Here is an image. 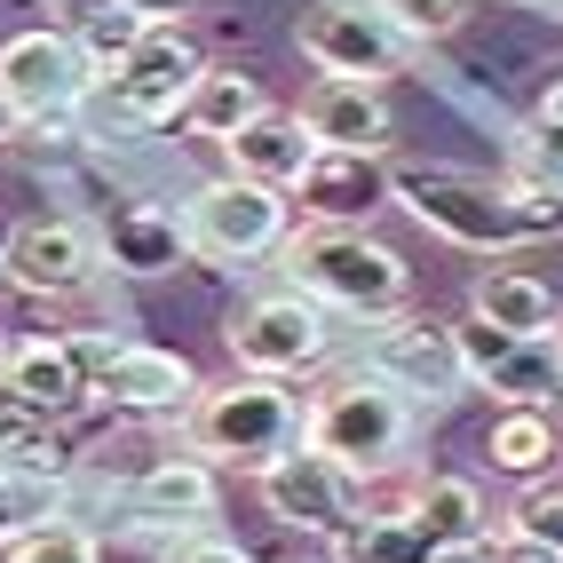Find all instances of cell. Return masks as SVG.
Masks as SVG:
<instances>
[{"label":"cell","mask_w":563,"mask_h":563,"mask_svg":"<svg viewBox=\"0 0 563 563\" xmlns=\"http://www.w3.org/2000/svg\"><path fill=\"white\" fill-rule=\"evenodd\" d=\"M389 191L421 231L453 239L468 254H516V246H540L563 231V199L532 191L516 175L493 183L476 167H389Z\"/></svg>","instance_id":"1"},{"label":"cell","mask_w":563,"mask_h":563,"mask_svg":"<svg viewBox=\"0 0 563 563\" xmlns=\"http://www.w3.org/2000/svg\"><path fill=\"white\" fill-rule=\"evenodd\" d=\"M278 278L318 294L325 310H357V318L405 310V286H412L405 254L389 239H373L365 222H310V231H286Z\"/></svg>","instance_id":"2"},{"label":"cell","mask_w":563,"mask_h":563,"mask_svg":"<svg viewBox=\"0 0 563 563\" xmlns=\"http://www.w3.org/2000/svg\"><path fill=\"white\" fill-rule=\"evenodd\" d=\"M302 429H310V412L294 405V389L271 382V373H239V382H222V389H199V405L183 412L191 453H207L214 468H246V476H262L278 453H294Z\"/></svg>","instance_id":"3"},{"label":"cell","mask_w":563,"mask_h":563,"mask_svg":"<svg viewBox=\"0 0 563 563\" xmlns=\"http://www.w3.org/2000/svg\"><path fill=\"white\" fill-rule=\"evenodd\" d=\"M302 437L318 444V453H333L342 468H357V476H389L405 461L412 405H405V389L389 382V373L350 365V373H333V382L310 397V429Z\"/></svg>","instance_id":"4"},{"label":"cell","mask_w":563,"mask_h":563,"mask_svg":"<svg viewBox=\"0 0 563 563\" xmlns=\"http://www.w3.org/2000/svg\"><path fill=\"white\" fill-rule=\"evenodd\" d=\"M96 88H103V71L64 24L0 41V111H9V128H48L56 135Z\"/></svg>","instance_id":"5"},{"label":"cell","mask_w":563,"mask_h":563,"mask_svg":"<svg viewBox=\"0 0 563 563\" xmlns=\"http://www.w3.org/2000/svg\"><path fill=\"white\" fill-rule=\"evenodd\" d=\"M222 350H231L239 373L294 382V373L325 365L333 325H325V302H318V294H302V286H271V294H254L246 310H231V325H222Z\"/></svg>","instance_id":"6"},{"label":"cell","mask_w":563,"mask_h":563,"mask_svg":"<svg viewBox=\"0 0 563 563\" xmlns=\"http://www.w3.org/2000/svg\"><path fill=\"white\" fill-rule=\"evenodd\" d=\"M183 239L207 262H262V254L286 246V191L222 167L214 183H199L183 199Z\"/></svg>","instance_id":"7"},{"label":"cell","mask_w":563,"mask_h":563,"mask_svg":"<svg viewBox=\"0 0 563 563\" xmlns=\"http://www.w3.org/2000/svg\"><path fill=\"white\" fill-rule=\"evenodd\" d=\"M254 484H262V508H271L286 532H302V540H325V548H333V540H342L350 523L365 516V484H373V476L342 468L333 453H318V444L302 437L294 453H278Z\"/></svg>","instance_id":"8"},{"label":"cell","mask_w":563,"mask_h":563,"mask_svg":"<svg viewBox=\"0 0 563 563\" xmlns=\"http://www.w3.org/2000/svg\"><path fill=\"white\" fill-rule=\"evenodd\" d=\"M199 71H207V56H199V41L183 24H152L143 41L103 71V103L120 111V120H135V128H159V120H175L183 103H191V88H199Z\"/></svg>","instance_id":"9"},{"label":"cell","mask_w":563,"mask_h":563,"mask_svg":"<svg viewBox=\"0 0 563 563\" xmlns=\"http://www.w3.org/2000/svg\"><path fill=\"white\" fill-rule=\"evenodd\" d=\"M103 231H88V222L71 214H32L9 231V246H0V278H9L16 294H32V302H71V294H88L96 271H103Z\"/></svg>","instance_id":"10"},{"label":"cell","mask_w":563,"mask_h":563,"mask_svg":"<svg viewBox=\"0 0 563 563\" xmlns=\"http://www.w3.org/2000/svg\"><path fill=\"white\" fill-rule=\"evenodd\" d=\"M294 48L318 71H342V80H397L412 41L389 24L382 0H318V9L294 24Z\"/></svg>","instance_id":"11"},{"label":"cell","mask_w":563,"mask_h":563,"mask_svg":"<svg viewBox=\"0 0 563 563\" xmlns=\"http://www.w3.org/2000/svg\"><path fill=\"white\" fill-rule=\"evenodd\" d=\"M461 357H468V382L493 389L500 405H563V325L555 333H508V325L468 310Z\"/></svg>","instance_id":"12"},{"label":"cell","mask_w":563,"mask_h":563,"mask_svg":"<svg viewBox=\"0 0 563 563\" xmlns=\"http://www.w3.org/2000/svg\"><path fill=\"white\" fill-rule=\"evenodd\" d=\"M80 342V333H71ZM80 357H88V382H96V397L111 405V412H191L199 405V373H191V357H175V350H143V342H80Z\"/></svg>","instance_id":"13"},{"label":"cell","mask_w":563,"mask_h":563,"mask_svg":"<svg viewBox=\"0 0 563 563\" xmlns=\"http://www.w3.org/2000/svg\"><path fill=\"white\" fill-rule=\"evenodd\" d=\"M365 365L389 373L405 397H453L468 389V357H461V325H437V318H373V342H365Z\"/></svg>","instance_id":"14"},{"label":"cell","mask_w":563,"mask_h":563,"mask_svg":"<svg viewBox=\"0 0 563 563\" xmlns=\"http://www.w3.org/2000/svg\"><path fill=\"white\" fill-rule=\"evenodd\" d=\"M302 111V128L325 143V152H389V103H382V80H342V71H318L310 96L294 103Z\"/></svg>","instance_id":"15"},{"label":"cell","mask_w":563,"mask_h":563,"mask_svg":"<svg viewBox=\"0 0 563 563\" xmlns=\"http://www.w3.org/2000/svg\"><path fill=\"white\" fill-rule=\"evenodd\" d=\"M0 382H9L32 412H41V421L56 429V421H71V412H80L88 397H96V382H88V357H80V342H9L0 350Z\"/></svg>","instance_id":"16"},{"label":"cell","mask_w":563,"mask_h":563,"mask_svg":"<svg viewBox=\"0 0 563 563\" xmlns=\"http://www.w3.org/2000/svg\"><path fill=\"white\" fill-rule=\"evenodd\" d=\"M214 152H222V167H231V175H254V183H278V191H294L325 143L302 128V111H278V103H271V111H254L239 135H222Z\"/></svg>","instance_id":"17"},{"label":"cell","mask_w":563,"mask_h":563,"mask_svg":"<svg viewBox=\"0 0 563 563\" xmlns=\"http://www.w3.org/2000/svg\"><path fill=\"white\" fill-rule=\"evenodd\" d=\"M294 191H302V207H310L318 222H365L382 199H397L382 152H318L310 175L294 183Z\"/></svg>","instance_id":"18"},{"label":"cell","mask_w":563,"mask_h":563,"mask_svg":"<svg viewBox=\"0 0 563 563\" xmlns=\"http://www.w3.org/2000/svg\"><path fill=\"white\" fill-rule=\"evenodd\" d=\"M214 500H222V468L207 453H175V461L135 476V516L175 523V532H199V523L214 516Z\"/></svg>","instance_id":"19"},{"label":"cell","mask_w":563,"mask_h":563,"mask_svg":"<svg viewBox=\"0 0 563 563\" xmlns=\"http://www.w3.org/2000/svg\"><path fill=\"white\" fill-rule=\"evenodd\" d=\"M468 310L493 318V325H508V333H555V318H563L555 286L540 271H523V262H493V271L468 286Z\"/></svg>","instance_id":"20"},{"label":"cell","mask_w":563,"mask_h":563,"mask_svg":"<svg viewBox=\"0 0 563 563\" xmlns=\"http://www.w3.org/2000/svg\"><path fill=\"white\" fill-rule=\"evenodd\" d=\"M103 254H111V271H128V278H159V271H175V262L191 254V239H183V214L128 207V214H111Z\"/></svg>","instance_id":"21"},{"label":"cell","mask_w":563,"mask_h":563,"mask_svg":"<svg viewBox=\"0 0 563 563\" xmlns=\"http://www.w3.org/2000/svg\"><path fill=\"white\" fill-rule=\"evenodd\" d=\"M412 523H421L429 548H484L493 540V508L468 476H429L421 493H412Z\"/></svg>","instance_id":"22"},{"label":"cell","mask_w":563,"mask_h":563,"mask_svg":"<svg viewBox=\"0 0 563 563\" xmlns=\"http://www.w3.org/2000/svg\"><path fill=\"white\" fill-rule=\"evenodd\" d=\"M484 453H493L500 476H523V484H532V476H548V468L563 461V429H555L548 405H500Z\"/></svg>","instance_id":"23"},{"label":"cell","mask_w":563,"mask_h":563,"mask_svg":"<svg viewBox=\"0 0 563 563\" xmlns=\"http://www.w3.org/2000/svg\"><path fill=\"white\" fill-rule=\"evenodd\" d=\"M254 111H271V96H262V80L254 71H231V64H207L199 71V88H191V103H183V120H191L207 143H222V135H239Z\"/></svg>","instance_id":"24"},{"label":"cell","mask_w":563,"mask_h":563,"mask_svg":"<svg viewBox=\"0 0 563 563\" xmlns=\"http://www.w3.org/2000/svg\"><path fill=\"white\" fill-rule=\"evenodd\" d=\"M56 24L96 56V71H111V64H120V56L143 41V32H152V24L128 9V0H56Z\"/></svg>","instance_id":"25"},{"label":"cell","mask_w":563,"mask_h":563,"mask_svg":"<svg viewBox=\"0 0 563 563\" xmlns=\"http://www.w3.org/2000/svg\"><path fill=\"white\" fill-rule=\"evenodd\" d=\"M333 555L342 563H429V540H421V523H412V508L405 516H357L342 540H333Z\"/></svg>","instance_id":"26"},{"label":"cell","mask_w":563,"mask_h":563,"mask_svg":"<svg viewBox=\"0 0 563 563\" xmlns=\"http://www.w3.org/2000/svg\"><path fill=\"white\" fill-rule=\"evenodd\" d=\"M0 563H103V555H96V540L80 523H41V532H24Z\"/></svg>","instance_id":"27"},{"label":"cell","mask_w":563,"mask_h":563,"mask_svg":"<svg viewBox=\"0 0 563 563\" xmlns=\"http://www.w3.org/2000/svg\"><path fill=\"white\" fill-rule=\"evenodd\" d=\"M382 9H389V24L405 41H453L468 24V0H382Z\"/></svg>","instance_id":"28"},{"label":"cell","mask_w":563,"mask_h":563,"mask_svg":"<svg viewBox=\"0 0 563 563\" xmlns=\"http://www.w3.org/2000/svg\"><path fill=\"white\" fill-rule=\"evenodd\" d=\"M516 532H532V540H555L563 548V484H548V476H532L523 484V500H516Z\"/></svg>","instance_id":"29"},{"label":"cell","mask_w":563,"mask_h":563,"mask_svg":"<svg viewBox=\"0 0 563 563\" xmlns=\"http://www.w3.org/2000/svg\"><path fill=\"white\" fill-rule=\"evenodd\" d=\"M159 563H254V555H246L239 540H222V532H183Z\"/></svg>","instance_id":"30"},{"label":"cell","mask_w":563,"mask_h":563,"mask_svg":"<svg viewBox=\"0 0 563 563\" xmlns=\"http://www.w3.org/2000/svg\"><path fill=\"white\" fill-rule=\"evenodd\" d=\"M493 563H563V548H555V540H532V532H516V523H508V532L493 540Z\"/></svg>","instance_id":"31"},{"label":"cell","mask_w":563,"mask_h":563,"mask_svg":"<svg viewBox=\"0 0 563 563\" xmlns=\"http://www.w3.org/2000/svg\"><path fill=\"white\" fill-rule=\"evenodd\" d=\"M128 9L143 24H183V16H191V0H128Z\"/></svg>","instance_id":"32"},{"label":"cell","mask_w":563,"mask_h":563,"mask_svg":"<svg viewBox=\"0 0 563 563\" xmlns=\"http://www.w3.org/2000/svg\"><path fill=\"white\" fill-rule=\"evenodd\" d=\"M540 128H563V71L540 88Z\"/></svg>","instance_id":"33"},{"label":"cell","mask_w":563,"mask_h":563,"mask_svg":"<svg viewBox=\"0 0 563 563\" xmlns=\"http://www.w3.org/2000/svg\"><path fill=\"white\" fill-rule=\"evenodd\" d=\"M429 563H493V548H429Z\"/></svg>","instance_id":"34"},{"label":"cell","mask_w":563,"mask_h":563,"mask_svg":"<svg viewBox=\"0 0 563 563\" xmlns=\"http://www.w3.org/2000/svg\"><path fill=\"white\" fill-rule=\"evenodd\" d=\"M0 128H9V111H0Z\"/></svg>","instance_id":"35"},{"label":"cell","mask_w":563,"mask_h":563,"mask_svg":"<svg viewBox=\"0 0 563 563\" xmlns=\"http://www.w3.org/2000/svg\"><path fill=\"white\" fill-rule=\"evenodd\" d=\"M325 563H342V555H325Z\"/></svg>","instance_id":"36"}]
</instances>
